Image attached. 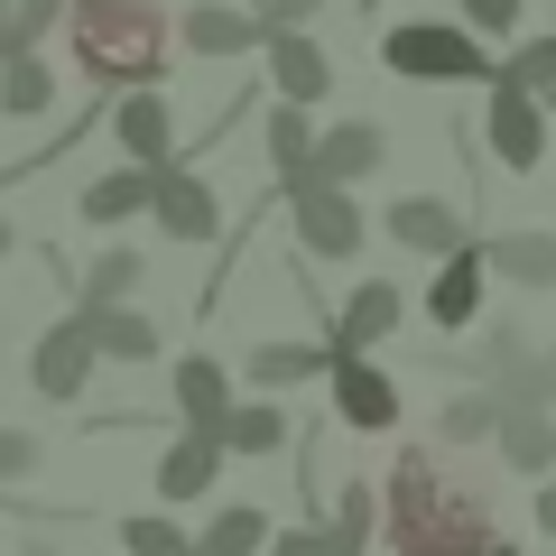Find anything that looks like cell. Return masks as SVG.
I'll list each match as a JSON object with an SVG mask.
<instances>
[{
	"mask_svg": "<svg viewBox=\"0 0 556 556\" xmlns=\"http://www.w3.org/2000/svg\"><path fill=\"white\" fill-rule=\"evenodd\" d=\"M380 547L390 556H519L492 529L482 482L455 473L437 445H399L390 482H380Z\"/></svg>",
	"mask_w": 556,
	"mask_h": 556,
	"instance_id": "1",
	"label": "cell"
},
{
	"mask_svg": "<svg viewBox=\"0 0 556 556\" xmlns=\"http://www.w3.org/2000/svg\"><path fill=\"white\" fill-rule=\"evenodd\" d=\"M167 0H75L65 10V47H75V75L93 102H121L139 84L167 75Z\"/></svg>",
	"mask_w": 556,
	"mask_h": 556,
	"instance_id": "2",
	"label": "cell"
},
{
	"mask_svg": "<svg viewBox=\"0 0 556 556\" xmlns=\"http://www.w3.org/2000/svg\"><path fill=\"white\" fill-rule=\"evenodd\" d=\"M380 65H390L399 84H464V93L501 84L492 38H473L464 20H399V28H380Z\"/></svg>",
	"mask_w": 556,
	"mask_h": 556,
	"instance_id": "3",
	"label": "cell"
},
{
	"mask_svg": "<svg viewBox=\"0 0 556 556\" xmlns=\"http://www.w3.org/2000/svg\"><path fill=\"white\" fill-rule=\"evenodd\" d=\"M464 130L482 139V167H501V177H547V149H556V102H538L529 84H482V112L464 121Z\"/></svg>",
	"mask_w": 556,
	"mask_h": 556,
	"instance_id": "4",
	"label": "cell"
},
{
	"mask_svg": "<svg viewBox=\"0 0 556 556\" xmlns=\"http://www.w3.org/2000/svg\"><path fill=\"white\" fill-rule=\"evenodd\" d=\"M278 204H288V232H298V251H306V260H353L362 241H371V223H362L353 186L306 177V186H278Z\"/></svg>",
	"mask_w": 556,
	"mask_h": 556,
	"instance_id": "5",
	"label": "cell"
},
{
	"mask_svg": "<svg viewBox=\"0 0 556 556\" xmlns=\"http://www.w3.org/2000/svg\"><path fill=\"white\" fill-rule=\"evenodd\" d=\"M149 223H159V241H177V251H204V241H223V232H232V214H223L214 177H204L195 159L159 177V204H149Z\"/></svg>",
	"mask_w": 556,
	"mask_h": 556,
	"instance_id": "6",
	"label": "cell"
},
{
	"mask_svg": "<svg viewBox=\"0 0 556 556\" xmlns=\"http://www.w3.org/2000/svg\"><path fill=\"white\" fill-rule=\"evenodd\" d=\"M93 371H102V353H93V325L84 316L47 325V334L28 343V390H38L47 408H75V399L93 390Z\"/></svg>",
	"mask_w": 556,
	"mask_h": 556,
	"instance_id": "7",
	"label": "cell"
},
{
	"mask_svg": "<svg viewBox=\"0 0 556 556\" xmlns=\"http://www.w3.org/2000/svg\"><path fill=\"white\" fill-rule=\"evenodd\" d=\"M380 232H390V251H408V260H455V251L482 241L455 195H399L390 214H380Z\"/></svg>",
	"mask_w": 556,
	"mask_h": 556,
	"instance_id": "8",
	"label": "cell"
},
{
	"mask_svg": "<svg viewBox=\"0 0 556 556\" xmlns=\"http://www.w3.org/2000/svg\"><path fill=\"white\" fill-rule=\"evenodd\" d=\"M112 139H121V159L130 167H186V149H177V102L159 93V84H139V93H121L112 102Z\"/></svg>",
	"mask_w": 556,
	"mask_h": 556,
	"instance_id": "9",
	"label": "cell"
},
{
	"mask_svg": "<svg viewBox=\"0 0 556 556\" xmlns=\"http://www.w3.org/2000/svg\"><path fill=\"white\" fill-rule=\"evenodd\" d=\"M260 75H269L278 102H306V112L334 93V56H325L316 28H269V38H260Z\"/></svg>",
	"mask_w": 556,
	"mask_h": 556,
	"instance_id": "10",
	"label": "cell"
},
{
	"mask_svg": "<svg viewBox=\"0 0 556 556\" xmlns=\"http://www.w3.org/2000/svg\"><path fill=\"white\" fill-rule=\"evenodd\" d=\"M399 316H408L399 278H362L353 298H343V316L325 325V353H334V371H343V362H362L371 343H390V334H399Z\"/></svg>",
	"mask_w": 556,
	"mask_h": 556,
	"instance_id": "11",
	"label": "cell"
},
{
	"mask_svg": "<svg viewBox=\"0 0 556 556\" xmlns=\"http://www.w3.org/2000/svg\"><path fill=\"white\" fill-rule=\"evenodd\" d=\"M232 399H241V380L223 371L214 353H177V371H167V417H177V427H195V437H223Z\"/></svg>",
	"mask_w": 556,
	"mask_h": 556,
	"instance_id": "12",
	"label": "cell"
},
{
	"mask_svg": "<svg viewBox=\"0 0 556 556\" xmlns=\"http://www.w3.org/2000/svg\"><path fill=\"white\" fill-rule=\"evenodd\" d=\"M269 20L260 10H232V0H186L177 10V47L186 56H260Z\"/></svg>",
	"mask_w": 556,
	"mask_h": 556,
	"instance_id": "13",
	"label": "cell"
},
{
	"mask_svg": "<svg viewBox=\"0 0 556 556\" xmlns=\"http://www.w3.org/2000/svg\"><path fill=\"white\" fill-rule=\"evenodd\" d=\"M482 288H492L482 241L455 251V260H437V278H427V325H437V334H473V325H482Z\"/></svg>",
	"mask_w": 556,
	"mask_h": 556,
	"instance_id": "14",
	"label": "cell"
},
{
	"mask_svg": "<svg viewBox=\"0 0 556 556\" xmlns=\"http://www.w3.org/2000/svg\"><path fill=\"white\" fill-rule=\"evenodd\" d=\"M325 390H334V427H353V437H390L399 427V380L380 362H343Z\"/></svg>",
	"mask_w": 556,
	"mask_h": 556,
	"instance_id": "15",
	"label": "cell"
},
{
	"mask_svg": "<svg viewBox=\"0 0 556 556\" xmlns=\"http://www.w3.org/2000/svg\"><path fill=\"white\" fill-rule=\"evenodd\" d=\"M223 437H195V427H177V445L159 455V473H149V492L159 501H214V482H223Z\"/></svg>",
	"mask_w": 556,
	"mask_h": 556,
	"instance_id": "16",
	"label": "cell"
},
{
	"mask_svg": "<svg viewBox=\"0 0 556 556\" xmlns=\"http://www.w3.org/2000/svg\"><path fill=\"white\" fill-rule=\"evenodd\" d=\"M380 167H390V130H380V121H334V130L316 139V177L325 186H371Z\"/></svg>",
	"mask_w": 556,
	"mask_h": 556,
	"instance_id": "17",
	"label": "cell"
},
{
	"mask_svg": "<svg viewBox=\"0 0 556 556\" xmlns=\"http://www.w3.org/2000/svg\"><path fill=\"white\" fill-rule=\"evenodd\" d=\"M260 139H269V167H278V186H306L316 177V112H306V102H260Z\"/></svg>",
	"mask_w": 556,
	"mask_h": 556,
	"instance_id": "18",
	"label": "cell"
},
{
	"mask_svg": "<svg viewBox=\"0 0 556 556\" xmlns=\"http://www.w3.org/2000/svg\"><path fill=\"white\" fill-rule=\"evenodd\" d=\"M75 316L93 325V353L112 362V371H139V362H159V353H167L159 316H139V306H75Z\"/></svg>",
	"mask_w": 556,
	"mask_h": 556,
	"instance_id": "19",
	"label": "cell"
},
{
	"mask_svg": "<svg viewBox=\"0 0 556 556\" xmlns=\"http://www.w3.org/2000/svg\"><path fill=\"white\" fill-rule=\"evenodd\" d=\"M149 204H159V167H130V159H121L112 177H93V186L75 195V214L93 223V232H121V223L149 214Z\"/></svg>",
	"mask_w": 556,
	"mask_h": 556,
	"instance_id": "20",
	"label": "cell"
},
{
	"mask_svg": "<svg viewBox=\"0 0 556 556\" xmlns=\"http://www.w3.org/2000/svg\"><path fill=\"white\" fill-rule=\"evenodd\" d=\"M223 455H298V417L278 408L269 390L232 399V417H223Z\"/></svg>",
	"mask_w": 556,
	"mask_h": 556,
	"instance_id": "21",
	"label": "cell"
},
{
	"mask_svg": "<svg viewBox=\"0 0 556 556\" xmlns=\"http://www.w3.org/2000/svg\"><path fill=\"white\" fill-rule=\"evenodd\" d=\"M241 371H251V390H298V380H334V353L306 334H269V343H251Z\"/></svg>",
	"mask_w": 556,
	"mask_h": 556,
	"instance_id": "22",
	"label": "cell"
},
{
	"mask_svg": "<svg viewBox=\"0 0 556 556\" xmlns=\"http://www.w3.org/2000/svg\"><path fill=\"white\" fill-rule=\"evenodd\" d=\"M501 464L519 482H556V408H510L501 417Z\"/></svg>",
	"mask_w": 556,
	"mask_h": 556,
	"instance_id": "23",
	"label": "cell"
},
{
	"mask_svg": "<svg viewBox=\"0 0 556 556\" xmlns=\"http://www.w3.org/2000/svg\"><path fill=\"white\" fill-rule=\"evenodd\" d=\"M482 260H492V278H510V288H538V298L556 288V232H492Z\"/></svg>",
	"mask_w": 556,
	"mask_h": 556,
	"instance_id": "24",
	"label": "cell"
},
{
	"mask_svg": "<svg viewBox=\"0 0 556 556\" xmlns=\"http://www.w3.org/2000/svg\"><path fill=\"white\" fill-rule=\"evenodd\" d=\"M269 538H278V519L260 510V501H223L195 529V556H269Z\"/></svg>",
	"mask_w": 556,
	"mask_h": 556,
	"instance_id": "25",
	"label": "cell"
},
{
	"mask_svg": "<svg viewBox=\"0 0 556 556\" xmlns=\"http://www.w3.org/2000/svg\"><path fill=\"white\" fill-rule=\"evenodd\" d=\"M139 278H149V260H139L130 241H112V251H93V260L75 269V306H130Z\"/></svg>",
	"mask_w": 556,
	"mask_h": 556,
	"instance_id": "26",
	"label": "cell"
},
{
	"mask_svg": "<svg viewBox=\"0 0 556 556\" xmlns=\"http://www.w3.org/2000/svg\"><path fill=\"white\" fill-rule=\"evenodd\" d=\"M56 93H65V84H56V65H47L38 47H20V56L0 65V112H10V121H47Z\"/></svg>",
	"mask_w": 556,
	"mask_h": 556,
	"instance_id": "27",
	"label": "cell"
},
{
	"mask_svg": "<svg viewBox=\"0 0 556 556\" xmlns=\"http://www.w3.org/2000/svg\"><path fill=\"white\" fill-rule=\"evenodd\" d=\"M501 417H510V399L473 380V390H455V399L437 408V437H445V445H501Z\"/></svg>",
	"mask_w": 556,
	"mask_h": 556,
	"instance_id": "28",
	"label": "cell"
},
{
	"mask_svg": "<svg viewBox=\"0 0 556 556\" xmlns=\"http://www.w3.org/2000/svg\"><path fill=\"white\" fill-rule=\"evenodd\" d=\"M492 390L510 399V408H556V343H529V353H519Z\"/></svg>",
	"mask_w": 556,
	"mask_h": 556,
	"instance_id": "29",
	"label": "cell"
},
{
	"mask_svg": "<svg viewBox=\"0 0 556 556\" xmlns=\"http://www.w3.org/2000/svg\"><path fill=\"white\" fill-rule=\"evenodd\" d=\"M121 556H195V538L177 529V510H130L121 519Z\"/></svg>",
	"mask_w": 556,
	"mask_h": 556,
	"instance_id": "30",
	"label": "cell"
},
{
	"mask_svg": "<svg viewBox=\"0 0 556 556\" xmlns=\"http://www.w3.org/2000/svg\"><path fill=\"white\" fill-rule=\"evenodd\" d=\"M325 529H334L343 538V547H371V538H380V482H343V492H334V519H325Z\"/></svg>",
	"mask_w": 556,
	"mask_h": 556,
	"instance_id": "31",
	"label": "cell"
},
{
	"mask_svg": "<svg viewBox=\"0 0 556 556\" xmlns=\"http://www.w3.org/2000/svg\"><path fill=\"white\" fill-rule=\"evenodd\" d=\"M501 75H510V84H529L538 102H556V28H529V38H519L510 56H501Z\"/></svg>",
	"mask_w": 556,
	"mask_h": 556,
	"instance_id": "32",
	"label": "cell"
},
{
	"mask_svg": "<svg viewBox=\"0 0 556 556\" xmlns=\"http://www.w3.org/2000/svg\"><path fill=\"white\" fill-rule=\"evenodd\" d=\"M473 38H529V0H455Z\"/></svg>",
	"mask_w": 556,
	"mask_h": 556,
	"instance_id": "33",
	"label": "cell"
},
{
	"mask_svg": "<svg viewBox=\"0 0 556 556\" xmlns=\"http://www.w3.org/2000/svg\"><path fill=\"white\" fill-rule=\"evenodd\" d=\"M65 10H75V0H10V38L38 47L47 28H65Z\"/></svg>",
	"mask_w": 556,
	"mask_h": 556,
	"instance_id": "34",
	"label": "cell"
},
{
	"mask_svg": "<svg viewBox=\"0 0 556 556\" xmlns=\"http://www.w3.org/2000/svg\"><path fill=\"white\" fill-rule=\"evenodd\" d=\"M269 556H353V547H343L325 519H306V529H278V538H269Z\"/></svg>",
	"mask_w": 556,
	"mask_h": 556,
	"instance_id": "35",
	"label": "cell"
},
{
	"mask_svg": "<svg viewBox=\"0 0 556 556\" xmlns=\"http://www.w3.org/2000/svg\"><path fill=\"white\" fill-rule=\"evenodd\" d=\"M28 473H38V437H28V427H0V492L28 482Z\"/></svg>",
	"mask_w": 556,
	"mask_h": 556,
	"instance_id": "36",
	"label": "cell"
},
{
	"mask_svg": "<svg viewBox=\"0 0 556 556\" xmlns=\"http://www.w3.org/2000/svg\"><path fill=\"white\" fill-rule=\"evenodd\" d=\"M251 10H260L269 28H316L325 10H334V0H251Z\"/></svg>",
	"mask_w": 556,
	"mask_h": 556,
	"instance_id": "37",
	"label": "cell"
},
{
	"mask_svg": "<svg viewBox=\"0 0 556 556\" xmlns=\"http://www.w3.org/2000/svg\"><path fill=\"white\" fill-rule=\"evenodd\" d=\"M538 529L556 538V482H538Z\"/></svg>",
	"mask_w": 556,
	"mask_h": 556,
	"instance_id": "38",
	"label": "cell"
},
{
	"mask_svg": "<svg viewBox=\"0 0 556 556\" xmlns=\"http://www.w3.org/2000/svg\"><path fill=\"white\" fill-rule=\"evenodd\" d=\"M10 56H20V38H10V10H0V65H10Z\"/></svg>",
	"mask_w": 556,
	"mask_h": 556,
	"instance_id": "39",
	"label": "cell"
},
{
	"mask_svg": "<svg viewBox=\"0 0 556 556\" xmlns=\"http://www.w3.org/2000/svg\"><path fill=\"white\" fill-rule=\"evenodd\" d=\"M10 251H20V223H10V214H0V260H10Z\"/></svg>",
	"mask_w": 556,
	"mask_h": 556,
	"instance_id": "40",
	"label": "cell"
},
{
	"mask_svg": "<svg viewBox=\"0 0 556 556\" xmlns=\"http://www.w3.org/2000/svg\"><path fill=\"white\" fill-rule=\"evenodd\" d=\"M20 556H56V547H47V538H28V547H20Z\"/></svg>",
	"mask_w": 556,
	"mask_h": 556,
	"instance_id": "41",
	"label": "cell"
}]
</instances>
